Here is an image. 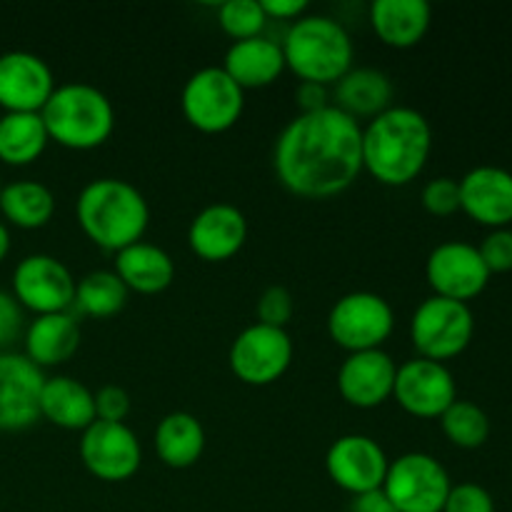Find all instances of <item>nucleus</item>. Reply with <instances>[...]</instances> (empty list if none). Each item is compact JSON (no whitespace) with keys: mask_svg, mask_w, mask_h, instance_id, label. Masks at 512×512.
<instances>
[{"mask_svg":"<svg viewBox=\"0 0 512 512\" xmlns=\"http://www.w3.org/2000/svg\"><path fill=\"white\" fill-rule=\"evenodd\" d=\"M460 183V210L490 230L512 225V173L498 165H478Z\"/></svg>","mask_w":512,"mask_h":512,"instance_id":"6ab92c4d","label":"nucleus"},{"mask_svg":"<svg viewBox=\"0 0 512 512\" xmlns=\"http://www.w3.org/2000/svg\"><path fill=\"white\" fill-rule=\"evenodd\" d=\"M423 208L435 218H448L460 210V183L453 178H435L420 193Z\"/></svg>","mask_w":512,"mask_h":512,"instance_id":"72a5a7b5","label":"nucleus"},{"mask_svg":"<svg viewBox=\"0 0 512 512\" xmlns=\"http://www.w3.org/2000/svg\"><path fill=\"white\" fill-rule=\"evenodd\" d=\"M40 420L63 430H88L95 423V393L70 375L45 378L40 393Z\"/></svg>","mask_w":512,"mask_h":512,"instance_id":"b1692460","label":"nucleus"},{"mask_svg":"<svg viewBox=\"0 0 512 512\" xmlns=\"http://www.w3.org/2000/svg\"><path fill=\"white\" fill-rule=\"evenodd\" d=\"M0 190H3V183H0Z\"/></svg>","mask_w":512,"mask_h":512,"instance_id":"37998d69","label":"nucleus"},{"mask_svg":"<svg viewBox=\"0 0 512 512\" xmlns=\"http://www.w3.org/2000/svg\"><path fill=\"white\" fill-rule=\"evenodd\" d=\"M75 218L85 238L108 253L140 243L150 223L145 195L120 178H95L75 200Z\"/></svg>","mask_w":512,"mask_h":512,"instance_id":"7ed1b4c3","label":"nucleus"},{"mask_svg":"<svg viewBox=\"0 0 512 512\" xmlns=\"http://www.w3.org/2000/svg\"><path fill=\"white\" fill-rule=\"evenodd\" d=\"M128 303V288L115 270H93L75 283L73 308L88 318L105 320L118 315Z\"/></svg>","mask_w":512,"mask_h":512,"instance_id":"c756f323","label":"nucleus"},{"mask_svg":"<svg viewBox=\"0 0 512 512\" xmlns=\"http://www.w3.org/2000/svg\"><path fill=\"white\" fill-rule=\"evenodd\" d=\"M273 168L298 198H338L363 173V125L335 105L295 115L275 140Z\"/></svg>","mask_w":512,"mask_h":512,"instance_id":"f257e3e1","label":"nucleus"},{"mask_svg":"<svg viewBox=\"0 0 512 512\" xmlns=\"http://www.w3.org/2000/svg\"><path fill=\"white\" fill-rule=\"evenodd\" d=\"M443 512H495V500L483 485L460 483L450 488Z\"/></svg>","mask_w":512,"mask_h":512,"instance_id":"c9c22d12","label":"nucleus"},{"mask_svg":"<svg viewBox=\"0 0 512 512\" xmlns=\"http://www.w3.org/2000/svg\"><path fill=\"white\" fill-rule=\"evenodd\" d=\"M180 110L190 128L198 133H228L245 110V90L223 68L208 65L185 80Z\"/></svg>","mask_w":512,"mask_h":512,"instance_id":"423d86ee","label":"nucleus"},{"mask_svg":"<svg viewBox=\"0 0 512 512\" xmlns=\"http://www.w3.org/2000/svg\"><path fill=\"white\" fill-rule=\"evenodd\" d=\"M80 460L93 478L103 483H125L143 463V448L133 430L125 423L95 420L80 435Z\"/></svg>","mask_w":512,"mask_h":512,"instance_id":"f8f14e48","label":"nucleus"},{"mask_svg":"<svg viewBox=\"0 0 512 512\" xmlns=\"http://www.w3.org/2000/svg\"><path fill=\"white\" fill-rule=\"evenodd\" d=\"M220 68L243 90L268 88L285 70L283 48L273 38H265V35L238 40L228 48Z\"/></svg>","mask_w":512,"mask_h":512,"instance_id":"5701e85b","label":"nucleus"},{"mask_svg":"<svg viewBox=\"0 0 512 512\" xmlns=\"http://www.w3.org/2000/svg\"><path fill=\"white\" fill-rule=\"evenodd\" d=\"M295 315V298L283 285H270L258 300V323L285 330Z\"/></svg>","mask_w":512,"mask_h":512,"instance_id":"473e14b6","label":"nucleus"},{"mask_svg":"<svg viewBox=\"0 0 512 512\" xmlns=\"http://www.w3.org/2000/svg\"><path fill=\"white\" fill-rule=\"evenodd\" d=\"M10 293L33 315L68 313L75 300V278L55 255L33 253L15 265Z\"/></svg>","mask_w":512,"mask_h":512,"instance_id":"9b49d317","label":"nucleus"},{"mask_svg":"<svg viewBox=\"0 0 512 512\" xmlns=\"http://www.w3.org/2000/svg\"><path fill=\"white\" fill-rule=\"evenodd\" d=\"M25 333V310L20 308L13 293L0 290V353H8L15 340L23 338Z\"/></svg>","mask_w":512,"mask_h":512,"instance_id":"e433bc0d","label":"nucleus"},{"mask_svg":"<svg viewBox=\"0 0 512 512\" xmlns=\"http://www.w3.org/2000/svg\"><path fill=\"white\" fill-rule=\"evenodd\" d=\"M433 128L420 110L393 105L363 128V170L380 185L405 188L428 165Z\"/></svg>","mask_w":512,"mask_h":512,"instance_id":"f03ea898","label":"nucleus"},{"mask_svg":"<svg viewBox=\"0 0 512 512\" xmlns=\"http://www.w3.org/2000/svg\"><path fill=\"white\" fill-rule=\"evenodd\" d=\"M130 395L128 390H123L120 385H103V388L95 393V420H103V423H125V418L130 415Z\"/></svg>","mask_w":512,"mask_h":512,"instance_id":"4c0bfd02","label":"nucleus"},{"mask_svg":"<svg viewBox=\"0 0 512 512\" xmlns=\"http://www.w3.org/2000/svg\"><path fill=\"white\" fill-rule=\"evenodd\" d=\"M295 100L300 105V113H315V110L328 108L330 103V93L328 85H318V83H300L298 90H295Z\"/></svg>","mask_w":512,"mask_h":512,"instance_id":"ea45409f","label":"nucleus"},{"mask_svg":"<svg viewBox=\"0 0 512 512\" xmlns=\"http://www.w3.org/2000/svg\"><path fill=\"white\" fill-rule=\"evenodd\" d=\"M50 138L40 113L0 115V163L10 168H25L40 160Z\"/></svg>","mask_w":512,"mask_h":512,"instance_id":"c85d7f7f","label":"nucleus"},{"mask_svg":"<svg viewBox=\"0 0 512 512\" xmlns=\"http://www.w3.org/2000/svg\"><path fill=\"white\" fill-rule=\"evenodd\" d=\"M473 335L475 318L470 305L438 295L423 300L410 320V340L415 353L418 358L435 360V363H445L465 353Z\"/></svg>","mask_w":512,"mask_h":512,"instance_id":"0eeeda50","label":"nucleus"},{"mask_svg":"<svg viewBox=\"0 0 512 512\" xmlns=\"http://www.w3.org/2000/svg\"><path fill=\"white\" fill-rule=\"evenodd\" d=\"M450 475L440 460L428 453H405L388 465L383 493L398 512H443Z\"/></svg>","mask_w":512,"mask_h":512,"instance_id":"1a4fd4ad","label":"nucleus"},{"mask_svg":"<svg viewBox=\"0 0 512 512\" xmlns=\"http://www.w3.org/2000/svg\"><path fill=\"white\" fill-rule=\"evenodd\" d=\"M393 398L413 418L440 420V415L458 400V385L445 363L413 358L398 365Z\"/></svg>","mask_w":512,"mask_h":512,"instance_id":"4468645a","label":"nucleus"},{"mask_svg":"<svg viewBox=\"0 0 512 512\" xmlns=\"http://www.w3.org/2000/svg\"><path fill=\"white\" fill-rule=\"evenodd\" d=\"M45 373L23 353H0V433H20L40 420Z\"/></svg>","mask_w":512,"mask_h":512,"instance_id":"2eb2a0df","label":"nucleus"},{"mask_svg":"<svg viewBox=\"0 0 512 512\" xmlns=\"http://www.w3.org/2000/svg\"><path fill=\"white\" fill-rule=\"evenodd\" d=\"M393 80L388 73L378 68H350L343 78L335 83V108L345 115L373 120L375 115L393 108Z\"/></svg>","mask_w":512,"mask_h":512,"instance_id":"a878e982","label":"nucleus"},{"mask_svg":"<svg viewBox=\"0 0 512 512\" xmlns=\"http://www.w3.org/2000/svg\"><path fill=\"white\" fill-rule=\"evenodd\" d=\"M248 220L230 203H213L200 210L188 228V245L205 263H225L243 250Z\"/></svg>","mask_w":512,"mask_h":512,"instance_id":"aec40b11","label":"nucleus"},{"mask_svg":"<svg viewBox=\"0 0 512 512\" xmlns=\"http://www.w3.org/2000/svg\"><path fill=\"white\" fill-rule=\"evenodd\" d=\"M205 450V430L195 415L170 413L155 428V453L173 470L193 468Z\"/></svg>","mask_w":512,"mask_h":512,"instance_id":"bb28decb","label":"nucleus"},{"mask_svg":"<svg viewBox=\"0 0 512 512\" xmlns=\"http://www.w3.org/2000/svg\"><path fill=\"white\" fill-rule=\"evenodd\" d=\"M48 138L68 150H95L115 130V108L108 95L90 83L55 85L40 110Z\"/></svg>","mask_w":512,"mask_h":512,"instance_id":"39448f33","label":"nucleus"},{"mask_svg":"<svg viewBox=\"0 0 512 512\" xmlns=\"http://www.w3.org/2000/svg\"><path fill=\"white\" fill-rule=\"evenodd\" d=\"M265 18L268 20H288L295 23L298 18L308 15V0H260Z\"/></svg>","mask_w":512,"mask_h":512,"instance_id":"58836bf2","label":"nucleus"},{"mask_svg":"<svg viewBox=\"0 0 512 512\" xmlns=\"http://www.w3.org/2000/svg\"><path fill=\"white\" fill-rule=\"evenodd\" d=\"M433 8L425 0H375L370 5V25L388 48H413L428 35Z\"/></svg>","mask_w":512,"mask_h":512,"instance_id":"4be33fe9","label":"nucleus"},{"mask_svg":"<svg viewBox=\"0 0 512 512\" xmlns=\"http://www.w3.org/2000/svg\"><path fill=\"white\" fill-rule=\"evenodd\" d=\"M395 373H398V365L383 348L348 353L338 370L340 398L360 410L380 408L393 398Z\"/></svg>","mask_w":512,"mask_h":512,"instance_id":"a211bd4d","label":"nucleus"},{"mask_svg":"<svg viewBox=\"0 0 512 512\" xmlns=\"http://www.w3.org/2000/svg\"><path fill=\"white\" fill-rule=\"evenodd\" d=\"M478 253L483 258L485 268L493 273H510L512 270V228L490 230L478 245Z\"/></svg>","mask_w":512,"mask_h":512,"instance_id":"f704fd0d","label":"nucleus"},{"mask_svg":"<svg viewBox=\"0 0 512 512\" xmlns=\"http://www.w3.org/2000/svg\"><path fill=\"white\" fill-rule=\"evenodd\" d=\"M388 455L370 435H343L325 455V470L340 490L355 495L380 490L388 475Z\"/></svg>","mask_w":512,"mask_h":512,"instance_id":"dca6fc26","label":"nucleus"},{"mask_svg":"<svg viewBox=\"0 0 512 512\" xmlns=\"http://www.w3.org/2000/svg\"><path fill=\"white\" fill-rule=\"evenodd\" d=\"M285 70L300 78V83L335 85L353 68V38L340 20L330 15L308 13L290 23L280 43Z\"/></svg>","mask_w":512,"mask_h":512,"instance_id":"20e7f679","label":"nucleus"},{"mask_svg":"<svg viewBox=\"0 0 512 512\" xmlns=\"http://www.w3.org/2000/svg\"><path fill=\"white\" fill-rule=\"evenodd\" d=\"M395 328V310L383 295L355 290L335 300L328 313V335L348 353L380 350Z\"/></svg>","mask_w":512,"mask_h":512,"instance_id":"6e6552de","label":"nucleus"},{"mask_svg":"<svg viewBox=\"0 0 512 512\" xmlns=\"http://www.w3.org/2000/svg\"><path fill=\"white\" fill-rule=\"evenodd\" d=\"M218 25L233 43L263 35L268 18H265L260 0H228L218 8Z\"/></svg>","mask_w":512,"mask_h":512,"instance_id":"2f4dec72","label":"nucleus"},{"mask_svg":"<svg viewBox=\"0 0 512 512\" xmlns=\"http://www.w3.org/2000/svg\"><path fill=\"white\" fill-rule=\"evenodd\" d=\"M115 275L123 280L128 293L158 295L175 280V263L160 245L140 243L115 253Z\"/></svg>","mask_w":512,"mask_h":512,"instance_id":"393cba45","label":"nucleus"},{"mask_svg":"<svg viewBox=\"0 0 512 512\" xmlns=\"http://www.w3.org/2000/svg\"><path fill=\"white\" fill-rule=\"evenodd\" d=\"M440 428L445 438L463 450L483 448L490 438V418L480 405L470 400H455L443 415H440Z\"/></svg>","mask_w":512,"mask_h":512,"instance_id":"7c9ffc66","label":"nucleus"},{"mask_svg":"<svg viewBox=\"0 0 512 512\" xmlns=\"http://www.w3.org/2000/svg\"><path fill=\"white\" fill-rule=\"evenodd\" d=\"M10 245H13V240H10V228L3 223V220H0V263L8 258Z\"/></svg>","mask_w":512,"mask_h":512,"instance_id":"79ce46f5","label":"nucleus"},{"mask_svg":"<svg viewBox=\"0 0 512 512\" xmlns=\"http://www.w3.org/2000/svg\"><path fill=\"white\" fill-rule=\"evenodd\" d=\"M23 355L30 363L38 365L40 370L58 368V365L68 363L80 348V323L68 313H50V315H35L23 333Z\"/></svg>","mask_w":512,"mask_h":512,"instance_id":"412c9836","label":"nucleus"},{"mask_svg":"<svg viewBox=\"0 0 512 512\" xmlns=\"http://www.w3.org/2000/svg\"><path fill=\"white\" fill-rule=\"evenodd\" d=\"M350 512H398L395 505L390 503L388 495L380 490H370V493L355 495L353 505H350Z\"/></svg>","mask_w":512,"mask_h":512,"instance_id":"a19ab883","label":"nucleus"},{"mask_svg":"<svg viewBox=\"0 0 512 512\" xmlns=\"http://www.w3.org/2000/svg\"><path fill=\"white\" fill-rule=\"evenodd\" d=\"M425 278L438 298L470 303L488 288L490 270L485 268L475 245L448 240L430 250L425 260Z\"/></svg>","mask_w":512,"mask_h":512,"instance_id":"ddd939ff","label":"nucleus"},{"mask_svg":"<svg viewBox=\"0 0 512 512\" xmlns=\"http://www.w3.org/2000/svg\"><path fill=\"white\" fill-rule=\"evenodd\" d=\"M55 90V75L40 55L8 50L0 55V108L3 113H40Z\"/></svg>","mask_w":512,"mask_h":512,"instance_id":"f3484780","label":"nucleus"},{"mask_svg":"<svg viewBox=\"0 0 512 512\" xmlns=\"http://www.w3.org/2000/svg\"><path fill=\"white\" fill-rule=\"evenodd\" d=\"M0 215L5 225L20 230H40L53 220L55 195L38 180H15L0 190Z\"/></svg>","mask_w":512,"mask_h":512,"instance_id":"cd10ccee","label":"nucleus"},{"mask_svg":"<svg viewBox=\"0 0 512 512\" xmlns=\"http://www.w3.org/2000/svg\"><path fill=\"white\" fill-rule=\"evenodd\" d=\"M293 340L288 330L253 323L230 345L228 363L235 378L253 388H265L283 378L293 365Z\"/></svg>","mask_w":512,"mask_h":512,"instance_id":"9d476101","label":"nucleus"}]
</instances>
